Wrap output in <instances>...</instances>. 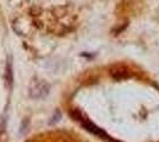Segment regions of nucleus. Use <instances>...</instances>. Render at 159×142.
I'll use <instances>...</instances> for the list:
<instances>
[{
	"instance_id": "3",
	"label": "nucleus",
	"mask_w": 159,
	"mask_h": 142,
	"mask_svg": "<svg viewBox=\"0 0 159 142\" xmlns=\"http://www.w3.org/2000/svg\"><path fill=\"white\" fill-rule=\"evenodd\" d=\"M111 75L114 80L116 81H120V80H125V78H128L131 77V72L129 70L126 68V67H122V65H118V67H114V68L111 69Z\"/></svg>"
},
{
	"instance_id": "1",
	"label": "nucleus",
	"mask_w": 159,
	"mask_h": 142,
	"mask_svg": "<svg viewBox=\"0 0 159 142\" xmlns=\"http://www.w3.org/2000/svg\"><path fill=\"white\" fill-rule=\"evenodd\" d=\"M49 94V84L44 81L33 82L30 87V96L32 98H43Z\"/></svg>"
},
{
	"instance_id": "4",
	"label": "nucleus",
	"mask_w": 159,
	"mask_h": 142,
	"mask_svg": "<svg viewBox=\"0 0 159 142\" xmlns=\"http://www.w3.org/2000/svg\"><path fill=\"white\" fill-rule=\"evenodd\" d=\"M6 80L7 83L10 87H12V83H13V75H12V67H11V63L7 64L6 68Z\"/></svg>"
},
{
	"instance_id": "2",
	"label": "nucleus",
	"mask_w": 159,
	"mask_h": 142,
	"mask_svg": "<svg viewBox=\"0 0 159 142\" xmlns=\"http://www.w3.org/2000/svg\"><path fill=\"white\" fill-rule=\"evenodd\" d=\"M80 122L82 123V126H83V127H84L88 131H90V133H93V134L100 136V137H102V139H105V140H109L111 142H116V141H113L112 139L107 135V134L103 131V130H102V129H100L99 127H96L93 122L89 121L88 118H83V117H82V118L80 120Z\"/></svg>"
},
{
	"instance_id": "5",
	"label": "nucleus",
	"mask_w": 159,
	"mask_h": 142,
	"mask_svg": "<svg viewBox=\"0 0 159 142\" xmlns=\"http://www.w3.org/2000/svg\"><path fill=\"white\" fill-rule=\"evenodd\" d=\"M27 127H29V118H25L24 121L21 122V126H20V128H19L20 134H25L27 130Z\"/></svg>"
}]
</instances>
